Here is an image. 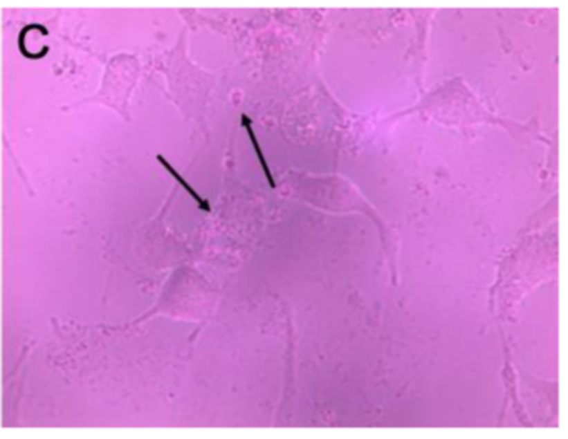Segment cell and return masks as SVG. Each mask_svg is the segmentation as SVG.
I'll return each instance as SVG.
<instances>
[{"instance_id":"obj_2","label":"cell","mask_w":568,"mask_h":439,"mask_svg":"<svg viewBox=\"0 0 568 439\" xmlns=\"http://www.w3.org/2000/svg\"><path fill=\"white\" fill-rule=\"evenodd\" d=\"M242 125H244V129L247 130V133H248V138H250V142H252V145H253V149H255V153H257V158H259V162H260V167H262V170H264V174H265V176H267V180H268V185H271L272 188H275L277 187V183H275V178H273V175H272V171H271V168H268V163H267V160H265V155H264V150H262V147H260V143H259V140H257V137H255V132H253V127H252V120L250 118L247 117V115H242Z\"/></svg>"},{"instance_id":"obj_1","label":"cell","mask_w":568,"mask_h":439,"mask_svg":"<svg viewBox=\"0 0 568 439\" xmlns=\"http://www.w3.org/2000/svg\"><path fill=\"white\" fill-rule=\"evenodd\" d=\"M157 160H158V163H161V165H162L163 168H165V170L169 171V174H170L172 176H174V180H175V182H177L178 185H181V187L183 188V190H185L187 194H189V195L192 196V198L195 200V203L199 205V208H200V210H203V212H210V203H208L207 200L203 198V196L200 195L199 192L195 190V188L192 187V185H190L189 182H187V180L183 178V176H182L181 174H178V170H175V168H174V165H172V163L167 162V158H165V157H162V155H157Z\"/></svg>"}]
</instances>
